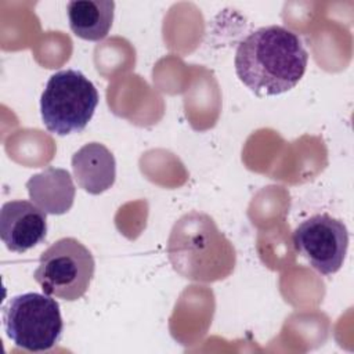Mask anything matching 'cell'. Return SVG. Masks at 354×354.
Here are the masks:
<instances>
[{
	"mask_svg": "<svg viewBox=\"0 0 354 354\" xmlns=\"http://www.w3.org/2000/svg\"><path fill=\"white\" fill-rule=\"evenodd\" d=\"M307 62L308 53L301 39L279 25L250 32L239 41L234 61L239 80L260 97L293 88L303 77Z\"/></svg>",
	"mask_w": 354,
	"mask_h": 354,
	"instance_id": "obj_1",
	"label": "cell"
},
{
	"mask_svg": "<svg viewBox=\"0 0 354 354\" xmlns=\"http://www.w3.org/2000/svg\"><path fill=\"white\" fill-rule=\"evenodd\" d=\"M167 254L173 268L184 278L214 282L228 277L236 261L235 249L212 217L191 212L173 225Z\"/></svg>",
	"mask_w": 354,
	"mask_h": 354,
	"instance_id": "obj_2",
	"label": "cell"
},
{
	"mask_svg": "<svg viewBox=\"0 0 354 354\" xmlns=\"http://www.w3.org/2000/svg\"><path fill=\"white\" fill-rule=\"evenodd\" d=\"M100 95L80 71L64 69L53 73L40 98L46 129L57 136L80 133L91 120Z\"/></svg>",
	"mask_w": 354,
	"mask_h": 354,
	"instance_id": "obj_3",
	"label": "cell"
},
{
	"mask_svg": "<svg viewBox=\"0 0 354 354\" xmlns=\"http://www.w3.org/2000/svg\"><path fill=\"white\" fill-rule=\"evenodd\" d=\"M3 326L17 347L40 353L58 343L64 321L55 299L46 293L28 292L11 297L3 307Z\"/></svg>",
	"mask_w": 354,
	"mask_h": 354,
	"instance_id": "obj_4",
	"label": "cell"
},
{
	"mask_svg": "<svg viewBox=\"0 0 354 354\" xmlns=\"http://www.w3.org/2000/svg\"><path fill=\"white\" fill-rule=\"evenodd\" d=\"M94 270L91 252L76 238L66 236L40 254L33 278L46 295L75 301L87 292Z\"/></svg>",
	"mask_w": 354,
	"mask_h": 354,
	"instance_id": "obj_5",
	"label": "cell"
},
{
	"mask_svg": "<svg viewBox=\"0 0 354 354\" xmlns=\"http://www.w3.org/2000/svg\"><path fill=\"white\" fill-rule=\"evenodd\" d=\"M296 252L322 275L337 272L346 259L348 231L346 224L329 214H314L301 221L292 234Z\"/></svg>",
	"mask_w": 354,
	"mask_h": 354,
	"instance_id": "obj_6",
	"label": "cell"
},
{
	"mask_svg": "<svg viewBox=\"0 0 354 354\" xmlns=\"http://www.w3.org/2000/svg\"><path fill=\"white\" fill-rule=\"evenodd\" d=\"M47 213L33 202L8 201L0 210V236L10 252L24 253L47 235Z\"/></svg>",
	"mask_w": 354,
	"mask_h": 354,
	"instance_id": "obj_7",
	"label": "cell"
},
{
	"mask_svg": "<svg viewBox=\"0 0 354 354\" xmlns=\"http://www.w3.org/2000/svg\"><path fill=\"white\" fill-rule=\"evenodd\" d=\"M71 30L75 36L100 41L112 28L115 1L112 0H73L66 4Z\"/></svg>",
	"mask_w": 354,
	"mask_h": 354,
	"instance_id": "obj_10",
	"label": "cell"
},
{
	"mask_svg": "<svg viewBox=\"0 0 354 354\" xmlns=\"http://www.w3.org/2000/svg\"><path fill=\"white\" fill-rule=\"evenodd\" d=\"M72 171L82 189L98 195L113 185L116 162L104 144L87 142L73 153Z\"/></svg>",
	"mask_w": 354,
	"mask_h": 354,
	"instance_id": "obj_8",
	"label": "cell"
},
{
	"mask_svg": "<svg viewBox=\"0 0 354 354\" xmlns=\"http://www.w3.org/2000/svg\"><path fill=\"white\" fill-rule=\"evenodd\" d=\"M32 202L48 214L66 213L75 199V185L68 170L47 167L26 181Z\"/></svg>",
	"mask_w": 354,
	"mask_h": 354,
	"instance_id": "obj_9",
	"label": "cell"
}]
</instances>
